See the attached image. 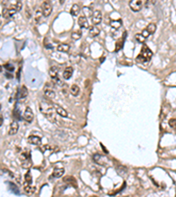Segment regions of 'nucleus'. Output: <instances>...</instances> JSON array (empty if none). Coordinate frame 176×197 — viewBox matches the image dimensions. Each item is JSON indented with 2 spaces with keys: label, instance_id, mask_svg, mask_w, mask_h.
<instances>
[{
  "label": "nucleus",
  "instance_id": "nucleus-28",
  "mask_svg": "<svg viewBox=\"0 0 176 197\" xmlns=\"http://www.w3.org/2000/svg\"><path fill=\"white\" fill-rule=\"evenodd\" d=\"M25 181H26V182L28 183V184H32V182H33V178H32V175H31L30 171H27V173L25 174Z\"/></svg>",
  "mask_w": 176,
  "mask_h": 197
},
{
  "label": "nucleus",
  "instance_id": "nucleus-33",
  "mask_svg": "<svg viewBox=\"0 0 176 197\" xmlns=\"http://www.w3.org/2000/svg\"><path fill=\"white\" fill-rule=\"evenodd\" d=\"M14 5H15V7L17 9V12H19L22 9V2H21V0H18L17 3Z\"/></svg>",
  "mask_w": 176,
  "mask_h": 197
},
{
  "label": "nucleus",
  "instance_id": "nucleus-3",
  "mask_svg": "<svg viewBox=\"0 0 176 197\" xmlns=\"http://www.w3.org/2000/svg\"><path fill=\"white\" fill-rule=\"evenodd\" d=\"M156 28H157V26H156V25L154 23H150L147 26H146L145 29L143 30V32H142L143 36L145 39H147L151 34H154L155 31H156Z\"/></svg>",
  "mask_w": 176,
  "mask_h": 197
},
{
  "label": "nucleus",
  "instance_id": "nucleus-22",
  "mask_svg": "<svg viewBox=\"0 0 176 197\" xmlns=\"http://www.w3.org/2000/svg\"><path fill=\"white\" fill-rule=\"evenodd\" d=\"M79 12H80V8L78 5H73L71 9V16L73 17H76L79 14Z\"/></svg>",
  "mask_w": 176,
  "mask_h": 197
},
{
  "label": "nucleus",
  "instance_id": "nucleus-27",
  "mask_svg": "<svg viewBox=\"0 0 176 197\" xmlns=\"http://www.w3.org/2000/svg\"><path fill=\"white\" fill-rule=\"evenodd\" d=\"M42 15H43V13H42V9H36L35 14V19L36 23H38V22L41 20V18H42Z\"/></svg>",
  "mask_w": 176,
  "mask_h": 197
},
{
  "label": "nucleus",
  "instance_id": "nucleus-12",
  "mask_svg": "<svg viewBox=\"0 0 176 197\" xmlns=\"http://www.w3.org/2000/svg\"><path fill=\"white\" fill-rule=\"evenodd\" d=\"M54 107L55 109V111L56 113L59 115L60 117H68V113L67 111L61 106H58L57 104H54Z\"/></svg>",
  "mask_w": 176,
  "mask_h": 197
},
{
  "label": "nucleus",
  "instance_id": "nucleus-1",
  "mask_svg": "<svg viewBox=\"0 0 176 197\" xmlns=\"http://www.w3.org/2000/svg\"><path fill=\"white\" fill-rule=\"evenodd\" d=\"M54 105L49 104L47 103H42L40 105V110L42 111V113L52 123H55L56 122V117H55V112L54 110Z\"/></svg>",
  "mask_w": 176,
  "mask_h": 197
},
{
  "label": "nucleus",
  "instance_id": "nucleus-32",
  "mask_svg": "<svg viewBox=\"0 0 176 197\" xmlns=\"http://www.w3.org/2000/svg\"><path fill=\"white\" fill-rule=\"evenodd\" d=\"M170 127H172L173 129L176 130V118H173V119H170L169 122H168Z\"/></svg>",
  "mask_w": 176,
  "mask_h": 197
},
{
  "label": "nucleus",
  "instance_id": "nucleus-24",
  "mask_svg": "<svg viewBox=\"0 0 176 197\" xmlns=\"http://www.w3.org/2000/svg\"><path fill=\"white\" fill-rule=\"evenodd\" d=\"M83 13H84V16H85L86 18L88 17H92L93 16V13H94V12H93V10L90 8V7H87V6H85L84 8H83Z\"/></svg>",
  "mask_w": 176,
  "mask_h": 197
},
{
  "label": "nucleus",
  "instance_id": "nucleus-38",
  "mask_svg": "<svg viewBox=\"0 0 176 197\" xmlns=\"http://www.w3.org/2000/svg\"><path fill=\"white\" fill-rule=\"evenodd\" d=\"M65 2V0H59V3L60 5H64V3Z\"/></svg>",
  "mask_w": 176,
  "mask_h": 197
},
{
  "label": "nucleus",
  "instance_id": "nucleus-10",
  "mask_svg": "<svg viewBox=\"0 0 176 197\" xmlns=\"http://www.w3.org/2000/svg\"><path fill=\"white\" fill-rule=\"evenodd\" d=\"M78 25L82 28H85V29L90 28V25H89V23H88L87 18L85 16H84V15L80 16L78 18Z\"/></svg>",
  "mask_w": 176,
  "mask_h": 197
},
{
  "label": "nucleus",
  "instance_id": "nucleus-4",
  "mask_svg": "<svg viewBox=\"0 0 176 197\" xmlns=\"http://www.w3.org/2000/svg\"><path fill=\"white\" fill-rule=\"evenodd\" d=\"M42 11L44 17H49L52 12V5L47 0L42 4Z\"/></svg>",
  "mask_w": 176,
  "mask_h": 197
},
{
  "label": "nucleus",
  "instance_id": "nucleus-37",
  "mask_svg": "<svg viewBox=\"0 0 176 197\" xmlns=\"http://www.w3.org/2000/svg\"><path fill=\"white\" fill-rule=\"evenodd\" d=\"M3 124V116L1 115V117H0V125Z\"/></svg>",
  "mask_w": 176,
  "mask_h": 197
},
{
  "label": "nucleus",
  "instance_id": "nucleus-36",
  "mask_svg": "<svg viewBox=\"0 0 176 197\" xmlns=\"http://www.w3.org/2000/svg\"><path fill=\"white\" fill-rule=\"evenodd\" d=\"M31 13H30V11H29V8H26V17L29 19L31 17V15H30Z\"/></svg>",
  "mask_w": 176,
  "mask_h": 197
},
{
  "label": "nucleus",
  "instance_id": "nucleus-15",
  "mask_svg": "<svg viewBox=\"0 0 176 197\" xmlns=\"http://www.w3.org/2000/svg\"><path fill=\"white\" fill-rule=\"evenodd\" d=\"M49 73L53 81H55L58 78V69H57V67H55V66H53V67H51L49 69Z\"/></svg>",
  "mask_w": 176,
  "mask_h": 197
},
{
  "label": "nucleus",
  "instance_id": "nucleus-9",
  "mask_svg": "<svg viewBox=\"0 0 176 197\" xmlns=\"http://www.w3.org/2000/svg\"><path fill=\"white\" fill-rule=\"evenodd\" d=\"M28 143L31 145H35V146H40L42 144V138L39 136H35V135H31L28 137Z\"/></svg>",
  "mask_w": 176,
  "mask_h": 197
},
{
  "label": "nucleus",
  "instance_id": "nucleus-23",
  "mask_svg": "<svg viewBox=\"0 0 176 197\" xmlns=\"http://www.w3.org/2000/svg\"><path fill=\"white\" fill-rule=\"evenodd\" d=\"M28 95V91H27V89L26 86H22L21 89H20V91H19V98L20 99H24V98H26Z\"/></svg>",
  "mask_w": 176,
  "mask_h": 197
},
{
  "label": "nucleus",
  "instance_id": "nucleus-26",
  "mask_svg": "<svg viewBox=\"0 0 176 197\" xmlns=\"http://www.w3.org/2000/svg\"><path fill=\"white\" fill-rule=\"evenodd\" d=\"M81 36H82V32H81V30H77V31L73 32L72 34H71V38L73 40H79L81 38Z\"/></svg>",
  "mask_w": 176,
  "mask_h": 197
},
{
  "label": "nucleus",
  "instance_id": "nucleus-8",
  "mask_svg": "<svg viewBox=\"0 0 176 197\" xmlns=\"http://www.w3.org/2000/svg\"><path fill=\"white\" fill-rule=\"evenodd\" d=\"M19 127V125L18 122L12 121V122L11 123V124H10V128H9V132H8V134H9L10 136L15 135V134L18 132Z\"/></svg>",
  "mask_w": 176,
  "mask_h": 197
},
{
  "label": "nucleus",
  "instance_id": "nucleus-13",
  "mask_svg": "<svg viewBox=\"0 0 176 197\" xmlns=\"http://www.w3.org/2000/svg\"><path fill=\"white\" fill-rule=\"evenodd\" d=\"M126 34H127V32H124V36H123L118 41L116 42V44H115V52H118V51H120L123 48V47L124 45V40H125V38H126Z\"/></svg>",
  "mask_w": 176,
  "mask_h": 197
},
{
  "label": "nucleus",
  "instance_id": "nucleus-17",
  "mask_svg": "<svg viewBox=\"0 0 176 197\" xmlns=\"http://www.w3.org/2000/svg\"><path fill=\"white\" fill-rule=\"evenodd\" d=\"M58 52H62V53H67L70 50V45L66 43H61L57 46L56 47Z\"/></svg>",
  "mask_w": 176,
  "mask_h": 197
},
{
  "label": "nucleus",
  "instance_id": "nucleus-18",
  "mask_svg": "<svg viewBox=\"0 0 176 197\" xmlns=\"http://www.w3.org/2000/svg\"><path fill=\"white\" fill-rule=\"evenodd\" d=\"M64 168H62V167H56V168L54 169L52 175L55 178H60V177H62L64 175Z\"/></svg>",
  "mask_w": 176,
  "mask_h": 197
},
{
  "label": "nucleus",
  "instance_id": "nucleus-5",
  "mask_svg": "<svg viewBox=\"0 0 176 197\" xmlns=\"http://www.w3.org/2000/svg\"><path fill=\"white\" fill-rule=\"evenodd\" d=\"M142 5L143 3L141 0H130V7L135 12H139L142 9Z\"/></svg>",
  "mask_w": 176,
  "mask_h": 197
},
{
  "label": "nucleus",
  "instance_id": "nucleus-20",
  "mask_svg": "<svg viewBox=\"0 0 176 197\" xmlns=\"http://www.w3.org/2000/svg\"><path fill=\"white\" fill-rule=\"evenodd\" d=\"M123 25V22H122V19H117V20H111L110 22V25L112 28H114V29H119Z\"/></svg>",
  "mask_w": 176,
  "mask_h": 197
},
{
  "label": "nucleus",
  "instance_id": "nucleus-30",
  "mask_svg": "<svg viewBox=\"0 0 176 197\" xmlns=\"http://www.w3.org/2000/svg\"><path fill=\"white\" fill-rule=\"evenodd\" d=\"M136 40H137V42H139V43H143L144 41H145V38L143 36V34H136Z\"/></svg>",
  "mask_w": 176,
  "mask_h": 197
},
{
  "label": "nucleus",
  "instance_id": "nucleus-35",
  "mask_svg": "<svg viewBox=\"0 0 176 197\" xmlns=\"http://www.w3.org/2000/svg\"><path fill=\"white\" fill-rule=\"evenodd\" d=\"M2 16L5 18V19H9V14H8V9L7 8H5L3 10V12H2Z\"/></svg>",
  "mask_w": 176,
  "mask_h": 197
},
{
  "label": "nucleus",
  "instance_id": "nucleus-21",
  "mask_svg": "<svg viewBox=\"0 0 176 197\" xmlns=\"http://www.w3.org/2000/svg\"><path fill=\"white\" fill-rule=\"evenodd\" d=\"M64 181H66V183L67 184H70V185H71V186H75V187H77V181H76V179L74 178V177H72V176H67V177H65V178H64Z\"/></svg>",
  "mask_w": 176,
  "mask_h": 197
},
{
  "label": "nucleus",
  "instance_id": "nucleus-14",
  "mask_svg": "<svg viewBox=\"0 0 176 197\" xmlns=\"http://www.w3.org/2000/svg\"><path fill=\"white\" fill-rule=\"evenodd\" d=\"M100 30L99 29V27L96 26V25H94L92 26H90L89 28V34L91 37H96L100 34Z\"/></svg>",
  "mask_w": 176,
  "mask_h": 197
},
{
  "label": "nucleus",
  "instance_id": "nucleus-16",
  "mask_svg": "<svg viewBox=\"0 0 176 197\" xmlns=\"http://www.w3.org/2000/svg\"><path fill=\"white\" fill-rule=\"evenodd\" d=\"M72 74H73V68L72 67H67L64 71L63 76L65 80H69L72 76Z\"/></svg>",
  "mask_w": 176,
  "mask_h": 197
},
{
  "label": "nucleus",
  "instance_id": "nucleus-7",
  "mask_svg": "<svg viewBox=\"0 0 176 197\" xmlns=\"http://www.w3.org/2000/svg\"><path fill=\"white\" fill-rule=\"evenodd\" d=\"M101 19H102V14H101L100 11H99V10L94 11V13H93V16H92L93 24L94 25H99L101 22Z\"/></svg>",
  "mask_w": 176,
  "mask_h": 197
},
{
  "label": "nucleus",
  "instance_id": "nucleus-11",
  "mask_svg": "<svg viewBox=\"0 0 176 197\" xmlns=\"http://www.w3.org/2000/svg\"><path fill=\"white\" fill-rule=\"evenodd\" d=\"M49 83H48V85L44 89V95H45L46 97L49 98V99H53V98H55V91L52 89L49 88Z\"/></svg>",
  "mask_w": 176,
  "mask_h": 197
},
{
  "label": "nucleus",
  "instance_id": "nucleus-6",
  "mask_svg": "<svg viewBox=\"0 0 176 197\" xmlns=\"http://www.w3.org/2000/svg\"><path fill=\"white\" fill-rule=\"evenodd\" d=\"M23 117H24V119L28 122V123H32L33 119H34V113H33V111L30 107H26L25 111H24V114H23Z\"/></svg>",
  "mask_w": 176,
  "mask_h": 197
},
{
  "label": "nucleus",
  "instance_id": "nucleus-31",
  "mask_svg": "<svg viewBox=\"0 0 176 197\" xmlns=\"http://www.w3.org/2000/svg\"><path fill=\"white\" fill-rule=\"evenodd\" d=\"M4 68H5L7 71H9V72L14 71V66H13L12 64H11V63H6V64L4 66Z\"/></svg>",
  "mask_w": 176,
  "mask_h": 197
},
{
  "label": "nucleus",
  "instance_id": "nucleus-25",
  "mask_svg": "<svg viewBox=\"0 0 176 197\" xmlns=\"http://www.w3.org/2000/svg\"><path fill=\"white\" fill-rule=\"evenodd\" d=\"M79 91H80V89H79V87H78V85L73 84V85L71 86V94L72 95H74V96L78 95Z\"/></svg>",
  "mask_w": 176,
  "mask_h": 197
},
{
  "label": "nucleus",
  "instance_id": "nucleus-19",
  "mask_svg": "<svg viewBox=\"0 0 176 197\" xmlns=\"http://www.w3.org/2000/svg\"><path fill=\"white\" fill-rule=\"evenodd\" d=\"M24 191L26 194H35V187H32L31 184H26L24 186Z\"/></svg>",
  "mask_w": 176,
  "mask_h": 197
},
{
  "label": "nucleus",
  "instance_id": "nucleus-34",
  "mask_svg": "<svg viewBox=\"0 0 176 197\" xmlns=\"http://www.w3.org/2000/svg\"><path fill=\"white\" fill-rule=\"evenodd\" d=\"M10 186H12V191L14 193V194H19V189H18V187L14 185V184H12V183H10Z\"/></svg>",
  "mask_w": 176,
  "mask_h": 197
},
{
  "label": "nucleus",
  "instance_id": "nucleus-2",
  "mask_svg": "<svg viewBox=\"0 0 176 197\" xmlns=\"http://www.w3.org/2000/svg\"><path fill=\"white\" fill-rule=\"evenodd\" d=\"M153 54L151 51V49L146 46V45H143L141 51L139 53V54L137 57V61L140 62V63H143V62H148L151 60Z\"/></svg>",
  "mask_w": 176,
  "mask_h": 197
},
{
  "label": "nucleus",
  "instance_id": "nucleus-29",
  "mask_svg": "<svg viewBox=\"0 0 176 197\" xmlns=\"http://www.w3.org/2000/svg\"><path fill=\"white\" fill-rule=\"evenodd\" d=\"M7 9H8V14H9V17L10 18L12 17L17 12V9H16V7H15L14 5H11L10 7H7Z\"/></svg>",
  "mask_w": 176,
  "mask_h": 197
}]
</instances>
